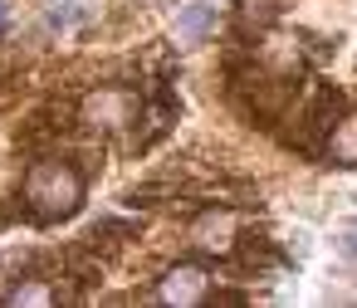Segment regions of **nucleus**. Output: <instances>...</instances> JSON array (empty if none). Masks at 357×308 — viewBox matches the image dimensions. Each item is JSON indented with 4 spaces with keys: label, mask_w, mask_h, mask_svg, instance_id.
I'll list each match as a JSON object with an SVG mask.
<instances>
[{
    "label": "nucleus",
    "mask_w": 357,
    "mask_h": 308,
    "mask_svg": "<svg viewBox=\"0 0 357 308\" xmlns=\"http://www.w3.org/2000/svg\"><path fill=\"white\" fill-rule=\"evenodd\" d=\"M64 293H59V284L50 279V284H40V279H25V284H15V288H6V303H59Z\"/></svg>",
    "instance_id": "nucleus-9"
},
{
    "label": "nucleus",
    "mask_w": 357,
    "mask_h": 308,
    "mask_svg": "<svg viewBox=\"0 0 357 308\" xmlns=\"http://www.w3.org/2000/svg\"><path fill=\"white\" fill-rule=\"evenodd\" d=\"M25 215L35 225H59L84 206V171L69 157H45L25 171Z\"/></svg>",
    "instance_id": "nucleus-1"
},
{
    "label": "nucleus",
    "mask_w": 357,
    "mask_h": 308,
    "mask_svg": "<svg viewBox=\"0 0 357 308\" xmlns=\"http://www.w3.org/2000/svg\"><path fill=\"white\" fill-rule=\"evenodd\" d=\"M342 249H347V254H352V259H357V225H352V230H347V240H342Z\"/></svg>",
    "instance_id": "nucleus-11"
},
{
    "label": "nucleus",
    "mask_w": 357,
    "mask_h": 308,
    "mask_svg": "<svg viewBox=\"0 0 357 308\" xmlns=\"http://www.w3.org/2000/svg\"><path fill=\"white\" fill-rule=\"evenodd\" d=\"M93 6H98V0H50V25H54V30H69V25L89 20Z\"/></svg>",
    "instance_id": "nucleus-10"
},
{
    "label": "nucleus",
    "mask_w": 357,
    "mask_h": 308,
    "mask_svg": "<svg viewBox=\"0 0 357 308\" xmlns=\"http://www.w3.org/2000/svg\"><path fill=\"white\" fill-rule=\"evenodd\" d=\"M235 240H240V225H235L230 210H201V215L191 220V245H196L201 254H220V259H230Z\"/></svg>",
    "instance_id": "nucleus-5"
},
{
    "label": "nucleus",
    "mask_w": 357,
    "mask_h": 308,
    "mask_svg": "<svg viewBox=\"0 0 357 308\" xmlns=\"http://www.w3.org/2000/svg\"><path fill=\"white\" fill-rule=\"evenodd\" d=\"M137 108H142V93H137V88L98 84V88L79 103V123H84L89 132H98V137H113V132H132Z\"/></svg>",
    "instance_id": "nucleus-2"
},
{
    "label": "nucleus",
    "mask_w": 357,
    "mask_h": 308,
    "mask_svg": "<svg viewBox=\"0 0 357 308\" xmlns=\"http://www.w3.org/2000/svg\"><path fill=\"white\" fill-rule=\"evenodd\" d=\"M211 30H215V6H211V0H196V6H186L176 15V40L181 45H201Z\"/></svg>",
    "instance_id": "nucleus-7"
},
{
    "label": "nucleus",
    "mask_w": 357,
    "mask_h": 308,
    "mask_svg": "<svg viewBox=\"0 0 357 308\" xmlns=\"http://www.w3.org/2000/svg\"><path fill=\"white\" fill-rule=\"evenodd\" d=\"M279 15H284V0H240V25L255 35H264Z\"/></svg>",
    "instance_id": "nucleus-8"
},
{
    "label": "nucleus",
    "mask_w": 357,
    "mask_h": 308,
    "mask_svg": "<svg viewBox=\"0 0 357 308\" xmlns=\"http://www.w3.org/2000/svg\"><path fill=\"white\" fill-rule=\"evenodd\" d=\"M342 93L333 88V84H318L308 98H303V108H298V132H289V147H298V152H318L323 142H328V132H333V123L342 118Z\"/></svg>",
    "instance_id": "nucleus-3"
},
{
    "label": "nucleus",
    "mask_w": 357,
    "mask_h": 308,
    "mask_svg": "<svg viewBox=\"0 0 357 308\" xmlns=\"http://www.w3.org/2000/svg\"><path fill=\"white\" fill-rule=\"evenodd\" d=\"M323 152H328V162H333V167H357V108H352V113L342 108V118L333 123V132H328Z\"/></svg>",
    "instance_id": "nucleus-6"
},
{
    "label": "nucleus",
    "mask_w": 357,
    "mask_h": 308,
    "mask_svg": "<svg viewBox=\"0 0 357 308\" xmlns=\"http://www.w3.org/2000/svg\"><path fill=\"white\" fill-rule=\"evenodd\" d=\"M157 298H162V303H172V308L206 303V298H211V274H206V264H196V259L172 264V269L157 279Z\"/></svg>",
    "instance_id": "nucleus-4"
},
{
    "label": "nucleus",
    "mask_w": 357,
    "mask_h": 308,
    "mask_svg": "<svg viewBox=\"0 0 357 308\" xmlns=\"http://www.w3.org/2000/svg\"><path fill=\"white\" fill-rule=\"evenodd\" d=\"M6 15H10V10H6V0H0V30H6Z\"/></svg>",
    "instance_id": "nucleus-12"
}]
</instances>
